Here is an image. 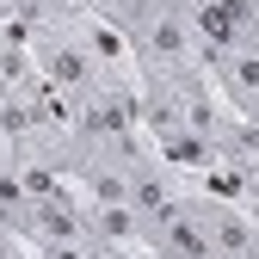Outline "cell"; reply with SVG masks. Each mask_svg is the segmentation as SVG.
I'll return each mask as SVG.
<instances>
[{"mask_svg": "<svg viewBox=\"0 0 259 259\" xmlns=\"http://www.w3.org/2000/svg\"><path fill=\"white\" fill-rule=\"evenodd\" d=\"M191 31H198V50H204V68L229 50L259 44V0H179Z\"/></svg>", "mask_w": 259, "mask_h": 259, "instance_id": "cell-2", "label": "cell"}, {"mask_svg": "<svg viewBox=\"0 0 259 259\" xmlns=\"http://www.w3.org/2000/svg\"><path fill=\"white\" fill-rule=\"evenodd\" d=\"M179 204H185V216L210 235V247H216L222 259H253V247H259V222H253L247 204H222V198H210V191H198V185H185Z\"/></svg>", "mask_w": 259, "mask_h": 259, "instance_id": "cell-3", "label": "cell"}, {"mask_svg": "<svg viewBox=\"0 0 259 259\" xmlns=\"http://www.w3.org/2000/svg\"><path fill=\"white\" fill-rule=\"evenodd\" d=\"M253 222H259V204H253Z\"/></svg>", "mask_w": 259, "mask_h": 259, "instance_id": "cell-8", "label": "cell"}, {"mask_svg": "<svg viewBox=\"0 0 259 259\" xmlns=\"http://www.w3.org/2000/svg\"><path fill=\"white\" fill-rule=\"evenodd\" d=\"M148 148L160 154V160H167V167L185 179V185H198L210 167H216V142L210 136H198V130H191V123H173V130H154V136H148Z\"/></svg>", "mask_w": 259, "mask_h": 259, "instance_id": "cell-5", "label": "cell"}, {"mask_svg": "<svg viewBox=\"0 0 259 259\" xmlns=\"http://www.w3.org/2000/svg\"><path fill=\"white\" fill-rule=\"evenodd\" d=\"M0 173H13V142L0 136Z\"/></svg>", "mask_w": 259, "mask_h": 259, "instance_id": "cell-6", "label": "cell"}, {"mask_svg": "<svg viewBox=\"0 0 259 259\" xmlns=\"http://www.w3.org/2000/svg\"><path fill=\"white\" fill-rule=\"evenodd\" d=\"M31 68H37V80H44V87L56 93V99H68V111H74V105L87 99V93H93V87H99V80L111 74L105 62H99V50L87 44L80 19L31 44Z\"/></svg>", "mask_w": 259, "mask_h": 259, "instance_id": "cell-1", "label": "cell"}, {"mask_svg": "<svg viewBox=\"0 0 259 259\" xmlns=\"http://www.w3.org/2000/svg\"><path fill=\"white\" fill-rule=\"evenodd\" d=\"M210 80H216L222 105H229L235 117H253V111H259V44L216 56V62H210Z\"/></svg>", "mask_w": 259, "mask_h": 259, "instance_id": "cell-4", "label": "cell"}, {"mask_svg": "<svg viewBox=\"0 0 259 259\" xmlns=\"http://www.w3.org/2000/svg\"><path fill=\"white\" fill-rule=\"evenodd\" d=\"M0 50H7V31H0Z\"/></svg>", "mask_w": 259, "mask_h": 259, "instance_id": "cell-7", "label": "cell"}]
</instances>
